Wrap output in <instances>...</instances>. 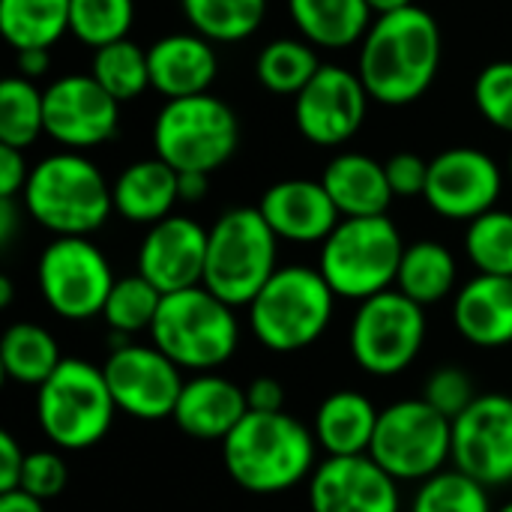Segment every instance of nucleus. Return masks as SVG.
I'll list each match as a JSON object with an SVG mask.
<instances>
[{"label": "nucleus", "mask_w": 512, "mask_h": 512, "mask_svg": "<svg viewBox=\"0 0 512 512\" xmlns=\"http://www.w3.org/2000/svg\"><path fill=\"white\" fill-rule=\"evenodd\" d=\"M441 66V27L423 6L378 15L360 42V81L381 105L420 99Z\"/></svg>", "instance_id": "1"}, {"label": "nucleus", "mask_w": 512, "mask_h": 512, "mask_svg": "<svg viewBox=\"0 0 512 512\" xmlns=\"http://www.w3.org/2000/svg\"><path fill=\"white\" fill-rule=\"evenodd\" d=\"M318 450L315 432L288 411H249L222 441V462L243 492L282 495L309 483L318 468Z\"/></svg>", "instance_id": "2"}, {"label": "nucleus", "mask_w": 512, "mask_h": 512, "mask_svg": "<svg viewBox=\"0 0 512 512\" xmlns=\"http://www.w3.org/2000/svg\"><path fill=\"white\" fill-rule=\"evenodd\" d=\"M24 210L54 237H90L114 213V198L108 180L87 156L60 150L30 168Z\"/></svg>", "instance_id": "3"}, {"label": "nucleus", "mask_w": 512, "mask_h": 512, "mask_svg": "<svg viewBox=\"0 0 512 512\" xmlns=\"http://www.w3.org/2000/svg\"><path fill=\"white\" fill-rule=\"evenodd\" d=\"M336 294L318 267H279L258 297L246 306L249 330L273 354L312 348L336 315Z\"/></svg>", "instance_id": "4"}, {"label": "nucleus", "mask_w": 512, "mask_h": 512, "mask_svg": "<svg viewBox=\"0 0 512 512\" xmlns=\"http://www.w3.org/2000/svg\"><path fill=\"white\" fill-rule=\"evenodd\" d=\"M150 342L180 369L195 375L213 372L240 348L237 309L204 285L165 294L150 327Z\"/></svg>", "instance_id": "5"}, {"label": "nucleus", "mask_w": 512, "mask_h": 512, "mask_svg": "<svg viewBox=\"0 0 512 512\" xmlns=\"http://www.w3.org/2000/svg\"><path fill=\"white\" fill-rule=\"evenodd\" d=\"M279 237L258 207L225 210L207 234L204 288L228 306H249L279 270Z\"/></svg>", "instance_id": "6"}, {"label": "nucleus", "mask_w": 512, "mask_h": 512, "mask_svg": "<svg viewBox=\"0 0 512 512\" xmlns=\"http://www.w3.org/2000/svg\"><path fill=\"white\" fill-rule=\"evenodd\" d=\"M405 243L393 219H342L321 243L318 270L339 300L363 303L396 288Z\"/></svg>", "instance_id": "7"}, {"label": "nucleus", "mask_w": 512, "mask_h": 512, "mask_svg": "<svg viewBox=\"0 0 512 512\" xmlns=\"http://www.w3.org/2000/svg\"><path fill=\"white\" fill-rule=\"evenodd\" d=\"M114 414L108 381L87 360L63 357L57 372L36 387V423L57 450L81 453L96 447L108 435Z\"/></svg>", "instance_id": "8"}, {"label": "nucleus", "mask_w": 512, "mask_h": 512, "mask_svg": "<svg viewBox=\"0 0 512 512\" xmlns=\"http://www.w3.org/2000/svg\"><path fill=\"white\" fill-rule=\"evenodd\" d=\"M240 144L237 114L216 96L168 99L153 123V147L177 174H213Z\"/></svg>", "instance_id": "9"}, {"label": "nucleus", "mask_w": 512, "mask_h": 512, "mask_svg": "<svg viewBox=\"0 0 512 512\" xmlns=\"http://www.w3.org/2000/svg\"><path fill=\"white\" fill-rule=\"evenodd\" d=\"M426 309L399 288L357 303L348 327V351L372 378H396L426 345Z\"/></svg>", "instance_id": "10"}, {"label": "nucleus", "mask_w": 512, "mask_h": 512, "mask_svg": "<svg viewBox=\"0 0 512 512\" xmlns=\"http://www.w3.org/2000/svg\"><path fill=\"white\" fill-rule=\"evenodd\" d=\"M369 456L399 483H426L453 462V420L426 399H402L381 411Z\"/></svg>", "instance_id": "11"}, {"label": "nucleus", "mask_w": 512, "mask_h": 512, "mask_svg": "<svg viewBox=\"0 0 512 512\" xmlns=\"http://www.w3.org/2000/svg\"><path fill=\"white\" fill-rule=\"evenodd\" d=\"M114 270L90 237H54L36 261V285L45 306L66 321L102 315L114 288Z\"/></svg>", "instance_id": "12"}, {"label": "nucleus", "mask_w": 512, "mask_h": 512, "mask_svg": "<svg viewBox=\"0 0 512 512\" xmlns=\"http://www.w3.org/2000/svg\"><path fill=\"white\" fill-rule=\"evenodd\" d=\"M108 390L120 414L159 423L174 417L177 399L183 393V369L168 360L153 342L150 345H123L114 348L102 366Z\"/></svg>", "instance_id": "13"}, {"label": "nucleus", "mask_w": 512, "mask_h": 512, "mask_svg": "<svg viewBox=\"0 0 512 512\" xmlns=\"http://www.w3.org/2000/svg\"><path fill=\"white\" fill-rule=\"evenodd\" d=\"M453 465L486 489L512 483V396L480 393L453 420Z\"/></svg>", "instance_id": "14"}, {"label": "nucleus", "mask_w": 512, "mask_h": 512, "mask_svg": "<svg viewBox=\"0 0 512 512\" xmlns=\"http://www.w3.org/2000/svg\"><path fill=\"white\" fill-rule=\"evenodd\" d=\"M369 90L360 75L324 63L315 78L294 96V120L306 141L318 147H339L357 135L366 120Z\"/></svg>", "instance_id": "15"}, {"label": "nucleus", "mask_w": 512, "mask_h": 512, "mask_svg": "<svg viewBox=\"0 0 512 512\" xmlns=\"http://www.w3.org/2000/svg\"><path fill=\"white\" fill-rule=\"evenodd\" d=\"M504 189L498 162L477 147H450L429 162L426 204L450 222H474L495 210Z\"/></svg>", "instance_id": "16"}, {"label": "nucleus", "mask_w": 512, "mask_h": 512, "mask_svg": "<svg viewBox=\"0 0 512 512\" xmlns=\"http://www.w3.org/2000/svg\"><path fill=\"white\" fill-rule=\"evenodd\" d=\"M120 102L93 75H63L45 90V135L63 150H90L117 132Z\"/></svg>", "instance_id": "17"}, {"label": "nucleus", "mask_w": 512, "mask_h": 512, "mask_svg": "<svg viewBox=\"0 0 512 512\" xmlns=\"http://www.w3.org/2000/svg\"><path fill=\"white\" fill-rule=\"evenodd\" d=\"M312 512H399V480L369 453L327 456L309 477Z\"/></svg>", "instance_id": "18"}, {"label": "nucleus", "mask_w": 512, "mask_h": 512, "mask_svg": "<svg viewBox=\"0 0 512 512\" xmlns=\"http://www.w3.org/2000/svg\"><path fill=\"white\" fill-rule=\"evenodd\" d=\"M207 234L201 222L171 213L147 228L138 246V273L162 294L186 291L204 282Z\"/></svg>", "instance_id": "19"}, {"label": "nucleus", "mask_w": 512, "mask_h": 512, "mask_svg": "<svg viewBox=\"0 0 512 512\" xmlns=\"http://www.w3.org/2000/svg\"><path fill=\"white\" fill-rule=\"evenodd\" d=\"M258 210L273 234L288 243H324L342 222L324 183L303 177L273 183L261 195Z\"/></svg>", "instance_id": "20"}, {"label": "nucleus", "mask_w": 512, "mask_h": 512, "mask_svg": "<svg viewBox=\"0 0 512 512\" xmlns=\"http://www.w3.org/2000/svg\"><path fill=\"white\" fill-rule=\"evenodd\" d=\"M246 414H249L246 387H237L231 378H222L216 372H198L183 384L171 420L183 435L195 441L222 444Z\"/></svg>", "instance_id": "21"}, {"label": "nucleus", "mask_w": 512, "mask_h": 512, "mask_svg": "<svg viewBox=\"0 0 512 512\" xmlns=\"http://www.w3.org/2000/svg\"><path fill=\"white\" fill-rule=\"evenodd\" d=\"M150 87L168 99L207 93L219 72V57L201 33H171L147 48Z\"/></svg>", "instance_id": "22"}, {"label": "nucleus", "mask_w": 512, "mask_h": 512, "mask_svg": "<svg viewBox=\"0 0 512 512\" xmlns=\"http://www.w3.org/2000/svg\"><path fill=\"white\" fill-rule=\"evenodd\" d=\"M453 324L477 348L512 345V279L477 273L453 297Z\"/></svg>", "instance_id": "23"}, {"label": "nucleus", "mask_w": 512, "mask_h": 512, "mask_svg": "<svg viewBox=\"0 0 512 512\" xmlns=\"http://www.w3.org/2000/svg\"><path fill=\"white\" fill-rule=\"evenodd\" d=\"M321 183L342 219L387 216V207L396 198L387 180V168L366 153L333 156L321 174Z\"/></svg>", "instance_id": "24"}, {"label": "nucleus", "mask_w": 512, "mask_h": 512, "mask_svg": "<svg viewBox=\"0 0 512 512\" xmlns=\"http://www.w3.org/2000/svg\"><path fill=\"white\" fill-rule=\"evenodd\" d=\"M111 198L114 213L126 222L156 225L171 216L174 204H180V174L159 156L138 159L117 174L111 183Z\"/></svg>", "instance_id": "25"}, {"label": "nucleus", "mask_w": 512, "mask_h": 512, "mask_svg": "<svg viewBox=\"0 0 512 512\" xmlns=\"http://www.w3.org/2000/svg\"><path fill=\"white\" fill-rule=\"evenodd\" d=\"M378 417L381 411L369 396L357 390H336L318 405L312 432L327 456H366L378 429Z\"/></svg>", "instance_id": "26"}, {"label": "nucleus", "mask_w": 512, "mask_h": 512, "mask_svg": "<svg viewBox=\"0 0 512 512\" xmlns=\"http://www.w3.org/2000/svg\"><path fill=\"white\" fill-rule=\"evenodd\" d=\"M288 12L300 36L318 48H351L372 27L366 0H288Z\"/></svg>", "instance_id": "27"}, {"label": "nucleus", "mask_w": 512, "mask_h": 512, "mask_svg": "<svg viewBox=\"0 0 512 512\" xmlns=\"http://www.w3.org/2000/svg\"><path fill=\"white\" fill-rule=\"evenodd\" d=\"M456 279H459V264L444 243L417 240L405 246L396 288L414 303H420L423 309L444 303L456 291Z\"/></svg>", "instance_id": "28"}, {"label": "nucleus", "mask_w": 512, "mask_h": 512, "mask_svg": "<svg viewBox=\"0 0 512 512\" xmlns=\"http://www.w3.org/2000/svg\"><path fill=\"white\" fill-rule=\"evenodd\" d=\"M60 363V345L45 327L33 321H18L6 327L0 339V366L12 384L42 387Z\"/></svg>", "instance_id": "29"}, {"label": "nucleus", "mask_w": 512, "mask_h": 512, "mask_svg": "<svg viewBox=\"0 0 512 512\" xmlns=\"http://www.w3.org/2000/svg\"><path fill=\"white\" fill-rule=\"evenodd\" d=\"M72 0H0V33L15 51L51 48L69 30Z\"/></svg>", "instance_id": "30"}, {"label": "nucleus", "mask_w": 512, "mask_h": 512, "mask_svg": "<svg viewBox=\"0 0 512 512\" xmlns=\"http://www.w3.org/2000/svg\"><path fill=\"white\" fill-rule=\"evenodd\" d=\"M180 6L192 30L210 42L249 39L267 15V0H180Z\"/></svg>", "instance_id": "31"}, {"label": "nucleus", "mask_w": 512, "mask_h": 512, "mask_svg": "<svg viewBox=\"0 0 512 512\" xmlns=\"http://www.w3.org/2000/svg\"><path fill=\"white\" fill-rule=\"evenodd\" d=\"M315 48L306 39H273L255 60L258 81L276 96H297L321 69Z\"/></svg>", "instance_id": "32"}, {"label": "nucleus", "mask_w": 512, "mask_h": 512, "mask_svg": "<svg viewBox=\"0 0 512 512\" xmlns=\"http://www.w3.org/2000/svg\"><path fill=\"white\" fill-rule=\"evenodd\" d=\"M45 132V90L30 78H6L0 84V144L27 150Z\"/></svg>", "instance_id": "33"}, {"label": "nucleus", "mask_w": 512, "mask_h": 512, "mask_svg": "<svg viewBox=\"0 0 512 512\" xmlns=\"http://www.w3.org/2000/svg\"><path fill=\"white\" fill-rule=\"evenodd\" d=\"M90 75L111 93L117 102L138 99L150 87V63L147 51L132 39H120L93 51Z\"/></svg>", "instance_id": "34"}, {"label": "nucleus", "mask_w": 512, "mask_h": 512, "mask_svg": "<svg viewBox=\"0 0 512 512\" xmlns=\"http://www.w3.org/2000/svg\"><path fill=\"white\" fill-rule=\"evenodd\" d=\"M162 297L165 294L156 285H150L141 273L123 276L114 282V288L105 300L102 318L114 336L132 339L135 333H150V327L159 315Z\"/></svg>", "instance_id": "35"}, {"label": "nucleus", "mask_w": 512, "mask_h": 512, "mask_svg": "<svg viewBox=\"0 0 512 512\" xmlns=\"http://www.w3.org/2000/svg\"><path fill=\"white\" fill-rule=\"evenodd\" d=\"M465 255L477 273L507 276L512 279V213L489 210L468 222L465 231Z\"/></svg>", "instance_id": "36"}, {"label": "nucleus", "mask_w": 512, "mask_h": 512, "mask_svg": "<svg viewBox=\"0 0 512 512\" xmlns=\"http://www.w3.org/2000/svg\"><path fill=\"white\" fill-rule=\"evenodd\" d=\"M135 21V0H72L69 30L93 51L129 39Z\"/></svg>", "instance_id": "37"}, {"label": "nucleus", "mask_w": 512, "mask_h": 512, "mask_svg": "<svg viewBox=\"0 0 512 512\" xmlns=\"http://www.w3.org/2000/svg\"><path fill=\"white\" fill-rule=\"evenodd\" d=\"M411 512H495L489 489L459 468H444L441 474L420 483Z\"/></svg>", "instance_id": "38"}, {"label": "nucleus", "mask_w": 512, "mask_h": 512, "mask_svg": "<svg viewBox=\"0 0 512 512\" xmlns=\"http://www.w3.org/2000/svg\"><path fill=\"white\" fill-rule=\"evenodd\" d=\"M477 387H474V378L462 369V366H438L426 384H423V396L438 414H444L447 420H456L462 417L474 402H477Z\"/></svg>", "instance_id": "39"}, {"label": "nucleus", "mask_w": 512, "mask_h": 512, "mask_svg": "<svg viewBox=\"0 0 512 512\" xmlns=\"http://www.w3.org/2000/svg\"><path fill=\"white\" fill-rule=\"evenodd\" d=\"M474 102L495 129L512 132V60H498L480 69L474 81Z\"/></svg>", "instance_id": "40"}, {"label": "nucleus", "mask_w": 512, "mask_h": 512, "mask_svg": "<svg viewBox=\"0 0 512 512\" xmlns=\"http://www.w3.org/2000/svg\"><path fill=\"white\" fill-rule=\"evenodd\" d=\"M66 483H69V468L57 450L27 453L24 474H21V492L33 495L39 501H51L66 489Z\"/></svg>", "instance_id": "41"}, {"label": "nucleus", "mask_w": 512, "mask_h": 512, "mask_svg": "<svg viewBox=\"0 0 512 512\" xmlns=\"http://www.w3.org/2000/svg\"><path fill=\"white\" fill-rule=\"evenodd\" d=\"M387 180L396 198H417L426 195L429 183V162L417 153H396L384 162Z\"/></svg>", "instance_id": "42"}, {"label": "nucleus", "mask_w": 512, "mask_h": 512, "mask_svg": "<svg viewBox=\"0 0 512 512\" xmlns=\"http://www.w3.org/2000/svg\"><path fill=\"white\" fill-rule=\"evenodd\" d=\"M24 459L27 453L21 450V444L9 432H0V495L21 489Z\"/></svg>", "instance_id": "43"}, {"label": "nucleus", "mask_w": 512, "mask_h": 512, "mask_svg": "<svg viewBox=\"0 0 512 512\" xmlns=\"http://www.w3.org/2000/svg\"><path fill=\"white\" fill-rule=\"evenodd\" d=\"M27 177L30 168L24 162V150L0 144V198H15L18 192H24Z\"/></svg>", "instance_id": "44"}, {"label": "nucleus", "mask_w": 512, "mask_h": 512, "mask_svg": "<svg viewBox=\"0 0 512 512\" xmlns=\"http://www.w3.org/2000/svg\"><path fill=\"white\" fill-rule=\"evenodd\" d=\"M246 402H249V411L279 414V411H285V387L276 378L261 375L246 387Z\"/></svg>", "instance_id": "45"}, {"label": "nucleus", "mask_w": 512, "mask_h": 512, "mask_svg": "<svg viewBox=\"0 0 512 512\" xmlns=\"http://www.w3.org/2000/svg\"><path fill=\"white\" fill-rule=\"evenodd\" d=\"M15 63L21 78H39L45 75V69L51 66V48H27V51H15Z\"/></svg>", "instance_id": "46"}, {"label": "nucleus", "mask_w": 512, "mask_h": 512, "mask_svg": "<svg viewBox=\"0 0 512 512\" xmlns=\"http://www.w3.org/2000/svg\"><path fill=\"white\" fill-rule=\"evenodd\" d=\"M42 504L45 501H39V498H33V495H27L21 489L0 495V512H45Z\"/></svg>", "instance_id": "47"}, {"label": "nucleus", "mask_w": 512, "mask_h": 512, "mask_svg": "<svg viewBox=\"0 0 512 512\" xmlns=\"http://www.w3.org/2000/svg\"><path fill=\"white\" fill-rule=\"evenodd\" d=\"M207 177L210 174H180V201H186V204H198L204 195H207Z\"/></svg>", "instance_id": "48"}, {"label": "nucleus", "mask_w": 512, "mask_h": 512, "mask_svg": "<svg viewBox=\"0 0 512 512\" xmlns=\"http://www.w3.org/2000/svg\"><path fill=\"white\" fill-rule=\"evenodd\" d=\"M15 222H18V207L15 198H0V243L9 246L15 237Z\"/></svg>", "instance_id": "49"}, {"label": "nucleus", "mask_w": 512, "mask_h": 512, "mask_svg": "<svg viewBox=\"0 0 512 512\" xmlns=\"http://www.w3.org/2000/svg\"><path fill=\"white\" fill-rule=\"evenodd\" d=\"M369 6H372V12H378V15H387V12H396V9H405V6H411L414 0H366Z\"/></svg>", "instance_id": "50"}, {"label": "nucleus", "mask_w": 512, "mask_h": 512, "mask_svg": "<svg viewBox=\"0 0 512 512\" xmlns=\"http://www.w3.org/2000/svg\"><path fill=\"white\" fill-rule=\"evenodd\" d=\"M12 303V282H9V276H0V306L6 309Z\"/></svg>", "instance_id": "51"}, {"label": "nucleus", "mask_w": 512, "mask_h": 512, "mask_svg": "<svg viewBox=\"0 0 512 512\" xmlns=\"http://www.w3.org/2000/svg\"><path fill=\"white\" fill-rule=\"evenodd\" d=\"M495 512H512V501H507L504 507H498V510H495Z\"/></svg>", "instance_id": "52"}, {"label": "nucleus", "mask_w": 512, "mask_h": 512, "mask_svg": "<svg viewBox=\"0 0 512 512\" xmlns=\"http://www.w3.org/2000/svg\"><path fill=\"white\" fill-rule=\"evenodd\" d=\"M510 180H512V153H510Z\"/></svg>", "instance_id": "53"}]
</instances>
